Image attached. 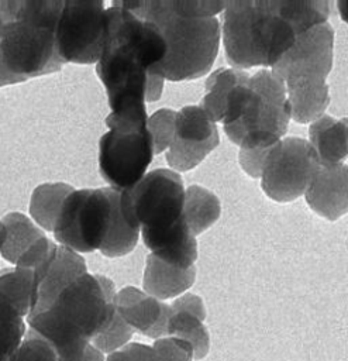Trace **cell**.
I'll return each mask as SVG.
<instances>
[{
    "label": "cell",
    "mask_w": 348,
    "mask_h": 361,
    "mask_svg": "<svg viewBox=\"0 0 348 361\" xmlns=\"http://www.w3.org/2000/svg\"><path fill=\"white\" fill-rule=\"evenodd\" d=\"M86 272V264L77 252L56 245L52 254L34 269L32 303L28 317L49 309L61 292Z\"/></svg>",
    "instance_id": "obj_14"
},
{
    "label": "cell",
    "mask_w": 348,
    "mask_h": 361,
    "mask_svg": "<svg viewBox=\"0 0 348 361\" xmlns=\"http://www.w3.org/2000/svg\"><path fill=\"white\" fill-rule=\"evenodd\" d=\"M220 200L210 190L197 185H192L186 189L183 217L194 237L216 223L220 217Z\"/></svg>",
    "instance_id": "obj_21"
},
{
    "label": "cell",
    "mask_w": 348,
    "mask_h": 361,
    "mask_svg": "<svg viewBox=\"0 0 348 361\" xmlns=\"http://www.w3.org/2000/svg\"><path fill=\"white\" fill-rule=\"evenodd\" d=\"M324 0L225 1L223 41L231 66H273L299 35L325 24Z\"/></svg>",
    "instance_id": "obj_1"
},
{
    "label": "cell",
    "mask_w": 348,
    "mask_h": 361,
    "mask_svg": "<svg viewBox=\"0 0 348 361\" xmlns=\"http://www.w3.org/2000/svg\"><path fill=\"white\" fill-rule=\"evenodd\" d=\"M168 303L148 295L135 286H125L116 295V309L124 322L145 334L162 317Z\"/></svg>",
    "instance_id": "obj_18"
},
{
    "label": "cell",
    "mask_w": 348,
    "mask_h": 361,
    "mask_svg": "<svg viewBox=\"0 0 348 361\" xmlns=\"http://www.w3.org/2000/svg\"><path fill=\"white\" fill-rule=\"evenodd\" d=\"M175 118L176 111L170 109H159L148 117V130L152 137L155 154H161L172 145L175 138Z\"/></svg>",
    "instance_id": "obj_27"
},
{
    "label": "cell",
    "mask_w": 348,
    "mask_h": 361,
    "mask_svg": "<svg viewBox=\"0 0 348 361\" xmlns=\"http://www.w3.org/2000/svg\"><path fill=\"white\" fill-rule=\"evenodd\" d=\"M152 350L156 355V361H193L194 351L193 347L178 337H163L155 340Z\"/></svg>",
    "instance_id": "obj_29"
},
{
    "label": "cell",
    "mask_w": 348,
    "mask_h": 361,
    "mask_svg": "<svg viewBox=\"0 0 348 361\" xmlns=\"http://www.w3.org/2000/svg\"><path fill=\"white\" fill-rule=\"evenodd\" d=\"M121 190L113 188L72 190L58 214L54 235L75 252L99 250L106 257L131 252L139 230L125 217Z\"/></svg>",
    "instance_id": "obj_6"
},
{
    "label": "cell",
    "mask_w": 348,
    "mask_h": 361,
    "mask_svg": "<svg viewBox=\"0 0 348 361\" xmlns=\"http://www.w3.org/2000/svg\"><path fill=\"white\" fill-rule=\"evenodd\" d=\"M313 212L327 220H337L348 212V165L320 166L306 193Z\"/></svg>",
    "instance_id": "obj_15"
},
{
    "label": "cell",
    "mask_w": 348,
    "mask_h": 361,
    "mask_svg": "<svg viewBox=\"0 0 348 361\" xmlns=\"http://www.w3.org/2000/svg\"><path fill=\"white\" fill-rule=\"evenodd\" d=\"M173 11L189 17H214L224 11L225 1H203V0H168Z\"/></svg>",
    "instance_id": "obj_31"
},
{
    "label": "cell",
    "mask_w": 348,
    "mask_h": 361,
    "mask_svg": "<svg viewBox=\"0 0 348 361\" xmlns=\"http://www.w3.org/2000/svg\"><path fill=\"white\" fill-rule=\"evenodd\" d=\"M106 361H156L152 345L130 343L125 347L106 355Z\"/></svg>",
    "instance_id": "obj_32"
},
{
    "label": "cell",
    "mask_w": 348,
    "mask_h": 361,
    "mask_svg": "<svg viewBox=\"0 0 348 361\" xmlns=\"http://www.w3.org/2000/svg\"><path fill=\"white\" fill-rule=\"evenodd\" d=\"M310 144L321 166L341 164L348 155V118L321 116L309 128Z\"/></svg>",
    "instance_id": "obj_17"
},
{
    "label": "cell",
    "mask_w": 348,
    "mask_h": 361,
    "mask_svg": "<svg viewBox=\"0 0 348 361\" xmlns=\"http://www.w3.org/2000/svg\"><path fill=\"white\" fill-rule=\"evenodd\" d=\"M107 11V38L96 72L111 113L145 109L148 76L166 55L163 35L154 23L113 3Z\"/></svg>",
    "instance_id": "obj_2"
},
{
    "label": "cell",
    "mask_w": 348,
    "mask_h": 361,
    "mask_svg": "<svg viewBox=\"0 0 348 361\" xmlns=\"http://www.w3.org/2000/svg\"><path fill=\"white\" fill-rule=\"evenodd\" d=\"M6 24H7V20L6 17L3 16V13L0 11V41L3 38V34H4V28H6Z\"/></svg>",
    "instance_id": "obj_38"
},
{
    "label": "cell",
    "mask_w": 348,
    "mask_h": 361,
    "mask_svg": "<svg viewBox=\"0 0 348 361\" xmlns=\"http://www.w3.org/2000/svg\"><path fill=\"white\" fill-rule=\"evenodd\" d=\"M82 361H106V355L101 351H99L94 345L89 344Z\"/></svg>",
    "instance_id": "obj_36"
},
{
    "label": "cell",
    "mask_w": 348,
    "mask_h": 361,
    "mask_svg": "<svg viewBox=\"0 0 348 361\" xmlns=\"http://www.w3.org/2000/svg\"><path fill=\"white\" fill-rule=\"evenodd\" d=\"M72 190L73 188L66 183H44L35 188L30 202V214L35 223L54 231L63 200Z\"/></svg>",
    "instance_id": "obj_22"
},
{
    "label": "cell",
    "mask_w": 348,
    "mask_h": 361,
    "mask_svg": "<svg viewBox=\"0 0 348 361\" xmlns=\"http://www.w3.org/2000/svg\"><path fill=\"white\" fill-rule=\"evenodd\" d=\"M154 23L166 44L163 61L152 71L165 80H190L206 75L218 52L220 23L216 17H189L162 1H113Z\"/></svg>",
    "instance_id": "obj_7"
},
{
    "label": "cell",
    "mask_w": 348,
    "mask_h": 361,
    "mask_svg": "<svg viewBox=\"0 0 348 361\" xmlns=\"http://www.w3.org/2000/svg\"><path fill=\"white\" fill-rule=\"evenodd\" d=\"M44 233L23 213H8L0 220V255L17 265L20 258L38 241Z\"/></svg>",
    "instance_id": "obj_19"
},
{
    "label": "cell",
    "mask_w": 348,
    "mask_h": 361,
    "mask_svg": "<svg viewBox=\"0 0 348 361\" xmlns=\"http://www.w3.org/2000/svg\"><path fill=\"white\" fill-rule=\"evenodd\" d=\"M63 1L3 0L7 20L0 41V87L59 71L55 30Z\"/></svg>",
    "instance_id": "obj_5"
},
{
    "label": "cell",
    "mask_w": 348,
    "mask_h": 361,
    "mask_svg": "<svg viewBox=\"0 0 348 361\" xmlns=\"http://www.w3.org/2000/svg\"><path fill=\"white\" fill-rule=\"evenodd\" d=\"M99 141V169L110 188L130 190L145 175L155 155L145 109L110 113Z\"/></svg>",
    "instance_id": "obj_10"
},
{
    "label": "cell",
    "mask_w": 348,
    "mask_h": 361,
    "mask_svg": "<svg viewBox=\"0 0 348 361\" xmlns=\"http://www.w3.org/2000/svg\"><path fill=\"white\" fill-rule=\"evenodd\" d=\"M218 142L217 127L201 106H185L176 111L175 138L166 161L172 169L189 171L199 165Z\"/></svg>",
    "instance_id": "obj_13"
},
{
    "label": "cell",
    "mask_w": 348,
    "mask_h": 361,
    "mask_svg": "<svg viewBox=\"0 0 348 361\" xmlns=\"http://www.w3.org/2000/svg\"><path fill=\"white\" fill-rule=\"evenodd\" d=\"M134 333V329L124 322L118 312H116V316L111 320V323L101 333H99L90 341V344L94 345L104 355H108L130 344V340L132 338Z\"/></svg>",
    "instance_id": "obj_26"
},
{
    "label": "cell",
    "mask_w": 348,
    "mask_h": 361,
    "mask_svg": "<svg viewBox=\"0 0 348 361\" xmlns=\"http://www.w3.org/2000/svg\"><path fill=\"white\" fill-rule=\"evenodd\" d=\"M337 6H338V11H340L341 18H342L345 23H348V0H340V1L337 3Z\"/></svg>",
    "instance_id": "obj_37"
},
{
    "label": "cell",
    "mask_w": 348,
    "mask_h": 361,
    "mask_svg": "<svg viewBox=\"0 0 348 361\" xmlns=\"http://www.w3.org/2000/svg\"><path fill=\"white\" fill-rule=\"evenodd\" d=\"M170 307L173 310H186V312H192L197 316H200L203 320L206 319V309H204V303L201 300L200 296L193 295V293H183L179 298H176L173 300V303L170 305Z\"/></svg>",
    "instance_id": "obj_33"
},
{
    "label": "cell",
    "mask_w": 348,
    "mask_h": 361,
    "mask_svg": "<svg viewBox=\"0 0 348 361\" xmlns=\"http://www.w3.org/2000/svg\"><path fill=\"white\" fill-rule=\"evenodd\" d=\"M24 319L20 312L0 295V323H10ZM25 320V319H24Z\"/></svg>",
    "instance_id": "obj_35"
},
{
    "label": "cell",
    "mask_w": 348,
    "mask_h": 361,
    "mask_svg": "<svg viewBox=\"0 0 348 361\" xmlns=\"http://www.w3.org/2000/svg\"><path fill=\"white\" fill-rule=\"evenodd\" d=\"M107 10L103 1H63L55 30L56 52L63 63H97L107 38Z\"/></svg>",
    "instance_id": "obj_11"
},
{
    "label": "cell",
    "mask_w": 348,
    "mask_h": 361,
    "mask_svg": "<svg viewBox=\"0 0 348 361\" xmlns=\"http://www.w3.org/2000/svg\"><path fill=\"white\" fill-rule=\"evenodd\" d=\"M185 192L175 171L158 168L124 190L121 204L151 254L180 268H193L197 241L183 217Z\"/></svg>",
    "instance_id": "obj_3"
},
{
    "label": "cell",
    "mask_w": 348,
    "mask_h": 361,
    "mask_svg": "<svg viewBox=\"0 0 348 361\" xmlns=\"http://www.w3.org/2000/svg\"><path fill=\"white\" fill-rule=\"evenodd\" d=\"M249 79V75L241 69L220 68L206 80V94L201 100V109L216 123L223 121L225 106L231 90Z\"/></svg>",
    "instance_id": "obj_20"
},
{
    "label": "cell",
    "mask_w": 348,
    "mask_h": 361,
    "mask_svg": "<svg viewBox=\"0 0 348 361\" xmlns=\"http://www.w3.org/2000/svg\"><path fill=\"white\" fill-rule=\"evenodd\" d=\"M321 164L311 144L299 137L280 140L269 152L261 175L265 195L276 202H292L306 193Z\"/></svg>",
    "instance_id": "obj_12"
},
{
    "label": "cell",
    "mask_w": 348,
    "mask_h": 361,
    "mask_svg": "<svg viewBox=\"0 0 348 361\" xmlns=\"http://www.w3.org/2000/svg\"><path fill=\"white\" fill-rule=\"evenodd\" d=\"M27 329L24 319L0 323V361H11L14 358L25 337Z\"/></svg>",
    "instance_id": "obj_30"
},
{
    "label": "cell",
    "mask_w": 348,
    "mask_h": 361,
    "mask_svg": "<svg viewBox=\"0 0 348 361\" xmlns=\"http://www.w3.org/2000/svg\"><path fill=\"white\" fill-rule=\"evenodd\" d=\"M11 361H59V358L46 340L27 329L25 337Z\"/></svg>",
    "instance_id": "obj_28"
},
{
    "label": "cell",
    "mask_w": 348,
    "mask_h": 361,
    "mask_svg": "<svg viewBox=\"0 0 348 361\" xmlns=\"http://www.w3.org/2000/svg\"><path fill=\"white\" fill-rule=\"evenodd\" d=\"M172 309V307H170ZM204 320L186 310H173L168 324V336L187 341L194 351V360H201L210 350V334Z\"/></svg>",
    "instance_id": "obj_23"
},
{
    "label": "cell",
    "mask_w": 348,
    "mask_h": 361,
    "mask_svg": "<svg viewBox=\"0 0 348 361\" xmlns=\"http://www.w3.org/2000/svg\"><path fill=\"white\" fill-rule=\"evenodd\" d=\"M333 27L320 24L299 35L272 66L286 86L290 117L297 123L318 120L330 104L325 78L333 66Z\"/></svg>",
    "instance_id": "obj_8"
},
{
    "label": "cell",
    "mask_w": 348,
    "mask_h": 361,
    "mask_svg": "<svg viewBox=\"0 0 348 361\" xmlns=\"http://www.w3.org/2000/svg\"><path fill=\"white\" fill-rule=\"evenodd\" d=\"M163 83H165V79H163L162 76H159V75L151 72L149 76H148L145 100H147V102H156V100L162 96Z\"/></svg>",
    "instance_id": "obj_34"
},
{
    "label": "cell",
    "mask_w": 348,
    "mask_h": 361,
    "mask_svg": "<svg viewBox=\"0 0 348 361\" xmlns=\"http://www.w3.org/2000/svg\"><path fill=\"white\" fill-rule=\"evenodd\" d=\"M34 271L18 268L7 269L0 275V295L7 299L20 314L27 319L32 303Z\"/></svg>",
    "instance_id": "obj_24"
},
{
    "label": "cell",
    "mask_w": 348,
    "mask_h": 361,
    "mask_svg": "<svg viewBox=\"0 0 348 361\" xmlns=\"http://www.w3.org/2000/svg\"><path fill=\"white\" fill-rule=\"evenodd\" d=\"M194 278L196 267L180 268L149 254L147 257L142 286L148 295L166 300L183 295L193 285Z\"/></svg>",
    "instance_id": "obj_16"
},
{
    "label": "cell",
    "mask_w": 348,
    "mask_h": 361,
    "mask_svg": "<svg viewBox=\"0 0 348 361\" xmlns=\"http://www.w3.org/2000/svg\"><path fill=\"white\" fill-rule=\"evenodd\" d=\"M279 141L280 137L269 133L247 137L240 145V164L242 169L252 178H261L266 158Z\"/></svg>",
    "instance_id": "obj_25"
},
{
    "label": "cell",
    "mask_w": 348,
    "mask_h": 361,
    "mask_svg": "<svg viewBox=\"0 0 348 361\" xmlns=\"http://www.w3.org/2000/svg\"><path fill=\"white\" fill-rule=\"evenodd\" d=\"M290 107L285 83L272 72L262 69L237 85L227 100L223 127L237 145L254 134H286Z\"/></svg>",
    "instance_id": "obj_9"
},
{
    "label": "cell",
    "mask_w": 348,
    "mask_h": 361,
    "mask_svg": "<svg viewBox=\"0 0 348 361\" xmlns=\"http://www.w3.org/2000/svg\"><path fill=\"white\" fill-rule=\"evenodd\" d=\"M116 295L108 278L86 272L49 309L27 317V327L55 348L59 361H82L90 341L114 319Z\"/></svg>",
    "instance_id": "obj_4"
}]
</instances>
